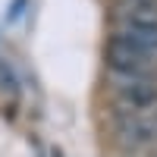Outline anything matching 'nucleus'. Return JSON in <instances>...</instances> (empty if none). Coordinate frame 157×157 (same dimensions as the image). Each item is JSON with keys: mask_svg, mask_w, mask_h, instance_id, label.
Returning a JSON list of instances; mask_svg holds the SVG:
<instances>
[{"mask_svg": "<svg viewBox=\"0 0 157 157\" xmlns=\"http://www.w3.org/2000/svg\"><path fill=\"white\" fill-rule=\"evenodd\" d=\"M104 60H107L110 75H120V78H157V54L141 50V47L129 44V41H123L116 35H110Z\"/></svg>", "mask_w": 157, "mask_h": 157, "instance_id": "1", "label": "nucleus"}, {"mask_svg": "<svg viewBox=\"0 0 157 157\" xmlns=\"http://www.w3.org/2000/svg\"><path fill=\"white\" fill-rule=\"evenodd\" d=\"M110 101L116 113H151L157 110V78L110 75Z\"/></svg>", "mask_w": 157, "mask_h": 157, "instance_id": "2", "label": "nucleus"}, {"mask_svg": "<svg viewBox=\"0 0 157 157\" xmlns=\"http://www.w3.org/2000/svg\"><path fill=\"white\" fill-rule=\"evenodd\" d=\"M113 138L129 151L148 148L157 141V110L151 113H116L113 116Z\"/></svg>", "mask_w": 157, "mask_h": 157, "instance_id": "3", "label": "nucleus"}, {"mask_svg": "<svg viewBox=\"0 0 157 157\" xmlns=\"http://www.w3.org/2000/svg\"><path fill=\"white\" fill-rule=\"evenodd\" d=\"M116 38L157 54V22H116Z\"/></svg>", "mask_w": 157, "mask_h": 157, "instance_id": "4", "label": "nucleus"}, {"mask_svg": "<svg viewBox=\"0 0 157 157\" xmlns=\"http://www.w3.org/2000/svg\"><path fill=\"white\" fill-rule=\"evenodd\" d=\"M113 22H157V0H116Z\"/></svg>", "mask_w": 157, "mask_h": 157, "instance_id": "5", "label": "nucleus"}]
</instances>
